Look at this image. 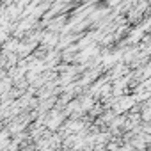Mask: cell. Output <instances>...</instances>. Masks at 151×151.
Instances as JSON below:
<instances>
[{
    "instance_id": "cell-1",
    "label": "cell",
    "mask_w": 151,
    "mask_h": 151,
    "mask_svg": "<svg viewBox=\"0 0 151 151\" xmlns=\"http://www.w3.org/2000/svg\"><path fill=\"white\" fill-rule=\"evenodd\" d=\"M57 41H59V32H52V30L45 29L43 34H41V39H39V45L50 50V48H55Z\"/></svg>"
},
{
    "instance_id": "cell-2",
    "label": "cell",
    "mask_w": 151,
    "mask_h": 151,
    "mask_svg": "<svg viewBox=\"0 0 151 151\" xmlns=\"http://www.w3.org/2000/svg\"><path fill=\"white\" fill-rule=\"evenodd\" d=\"M124 18H126V23L128 25H139L140 20L144 18V13L137 7H130L126 13H124Z\"/></svg>"
},
{
    "instance_id": "cell-3",
    "label": "cell",
    "mask_w": 151,
    "mask_h": 151,
    "mask_svg": "<svg viewBox=\"0 0 151 151\" xmlns=\"http://www.w3.org/2000/svg\"><path fill=\"white\" fill-rule=\"evenodd\" d=\"M121 2H123V0H103L101 4H103V6H107L109 9H114V7H117Z\"/></svg>"
}]
</instances>
